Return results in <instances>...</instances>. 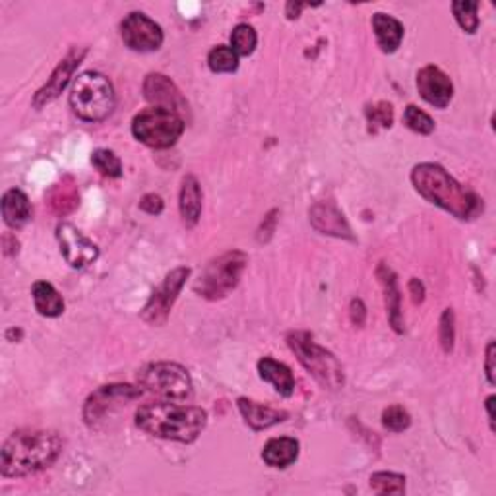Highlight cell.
<instances>
[{
  "mask_svg": "<svg viewBox=\"0 0 496 496\" xmlns=\"http://www.w3.org/2000/svg\"><path fill=\"white\" fill-rule=\"evenodd\" d=\"M178 209H181L183 224L193 229L202 214V186L194 175H186L181 183V196H178Z\"/></svg>",
  "mask_w": 496,
  "mask_h": 496,
  "instance_id": "20",
  "label": "cell"
},
{
  "mask_svg": "<svg viewBox=\"0 0 496 496\" xmlns=\"http://www.w3.org/2000/svg\"><path fill=\"white\" fill-rule=\"evenodd\" d=\"M440 345L445 353L453 351V342H456V316L452 309H446L440 316Z\"/></svg>",
  "mask_w": 496,
  "mask_h": 496,
  "instance_id": "34",
  "label": "cell"
},
{
  "mask_svg": "<svg viewBox=\"0 0 496 496\" xmlns=\"http://www.w3.org/2000/svg\"><path fill=\"white\" fill-rule=\"evenodd\" d=\"M382 425L390 432H404L411 427V415L402 405H390L382 411Z\"/></svg>",
  "mask_w": 496,
  "mask_h": 496,
  "instance_id": "33",
  "label": "cell"
},
{
  "mask_svg": "<svg viewBox=\"0 0 496 496\" xmlns=\"http://www.w3.org/2000/svg\"><path fill=\"white\" fill-rule=\"evenodd\" d=\"M237 405L242 419H245V423L252 429V430H264V429H270L278 423H283L285 419H287V411H279V409H273L268 405H262L252 402V399L247 398H239L237 399Z\"/></svg>",
  "mask_w": 496,
  "mask_h": 496,
  "instance_id": "19",
  "label": "cell"
},
{
  "mask_svg": "<svg viewBox=\"0 0 496 496\" xmlns=\"http://www.w3.org/2000/svg\"><path fill=\"white\" fill-rule=\"evenodd\" d=\"M163 208H165V204L160 194H146L140 200V209L150 216H160L163 212Z\"/></svg>",
  "mask_w": 496,
  "mask_h": 496,
  "instance_id": "35",
  "label": "cell"
},
{
  "mask_svg": "<svg viewBox=\"0 0 496 496\" xmlns=\"http://www.w3.org/2000/svg\"><path fill=\"white\" fill-rule=\"evenodd\" d=\"M68 101L72 113L86 122H101L111 117L114 103H117L111 80L93 70L82 72L74 80Z\"/></svg>",
  "mask_w": 496,
  "mask_h": 496,
  "instance_id": "4",
  "label": "cell"
},
{
  "mask_svg": "<svg viewBox=\"0 0 496 496\" xmlns=\"http://www.w3.org/2000/svg\"><path fill=\"white\" fill-rule=\"evenodd\" d=\"M373 29L378 41V47L382 49V52H386V55H392V52H396L399 45H402L405 29L402 22H398L394 16L376 12L373 16Z\"/></svg>",
  "mask_w": 496,
  "mask_h": 496,
  "instance_id": "23",
  "label": "cell"
},
{
  "mask_svg": "<svg viewBox=\"0 0 496 496\" xmlns=\"http://www.w3.org/2000/svg\"><path fill=\"white\" fill-rule=\"evenodd\" d=\"M307 6V4H293V3H289L287 4V18L289 20H293V18H299V12L301 10Z\"/></svg>",
  "mask_w": 496,
  "mask_h": 496,
  "instance_id": "40",
  "label": "cell"
},
{
  "mask_svg": "<svg viewBox=\"0 0 496 496\" xmlns=\"http://www.w3.org/2000/svg\"><path fill=\"white\" fill-rule=\"evenodd\" d=\"M404 124L409 130H413L417 134L429 136L435 132V121H432L425 111H421L415 105H407L404 111Z\"/></svg>",
  "mask_w": 496,
  "mask_h": 496,
  "instance_id": "31",
  "label": "cell"
},
{
  "mask_svg": "<svg viewBox=\"0 0 496 496\" xmlns=\"http://www.w3.org/2000/svg\"><path fill=\"white\" fill-rule=\"evenodd\" d=\"M190 276V268H175L169 272L163 283L157 287L152 297L147 299L146 307L142 309V320L150 326H163L171 314L173 304L178 297V293L183 291L185 283Z\"/></svg>",
  "mask_w": 496,
  "mask_h": 496,
  "instance_id": "10",
  "label": "cell"
},
{
  "mask_svg": "<svg viewBox=\"0 0 496 496\" xmlns=\"http://www.w3.org/2000/svg\"><path fill=\"white\" fill-rule=\"evenodd\" d=\"M185 121L178 113L165 107H147L132 121L134 138L154 150H165L177 144L185 132Z\"/></svg>",
  "mask_w": 496,
  "mask_h": 496,
  "instance_id": "7",
  "label": "cell"
},
{
  "mask_svg": "<svg viewBox=\"0 0 496 496\" xmlns=\"http://www.w3.org/2000/svg\"><path fill=\"white\" fill-rule=\"evenodd\" d=\"M86 55H88V47H72L67 52V57L59 62L55 70H52L45 86L35 91L34 101H31L35 109L45 107V105L55 101L59 95L67 90L70 78L74 76V72H76V68L82 65V60Z\"/></svg>",
  "mask_w": 496,
  "mask_h": 496,
  "instance_id": "12",
  "label": "cell"
},
{
  "mask_svg": "<svg viewBox=\"0 0 496 496\" xmlns=\"http://www.w3.org/2000/svg\"><path fill=\"white\" fill-rule=\"evenodd\" d=\"M350 316H351V322L358 328H363L365 320H366V307L361 299H353L351 301V307H350Z\"/></svg>",
  "mask_w": 496,
  "mask_h": 496,
  "instance_id": "36",
  "label": "cell"
},
{
  "mask_svg": "<svg viewBox=\"0 0 496 496\" xmlns=\"http://www.w3.org/2000/svg\"><path fill=\"white\" fill-rule=\"evenodd\" d=\"M407 289H409L411 301H413V304H421V303L425 301V285H423V281H421V279L411 278Z\"/></svg>",
  "mask_w": 496,
  "mask_h": 496,
  "instance_id": "37",
  "label": "cell"
},
{
  "mask_svg": "<svg viewBox=\"0 0 496 496\" xmlns=\"http://www.w3.org/2000/svg\"><path fill=\"white\" fill-rule=\"evenodd\" d=\"M91 165L98 169V171L109 178H119L122 177V161L119 160V155L111 150H95L91 154Z\"/></svg>",
  "mask_w": 496,
  "mask_h": 496,
  "instance_id": "29",
  "label": "cell"
},
{
  "mask_svg": "<svg viewBox=\"0 0 496 496\" xmlns=\"http://www.w3.org/2000/svg\"><path fill=\"white\" fill-rule=\"evenodd\" d=\"M248 264V256L242 250H229L214 258L200 273L194 291L208 301H219L233 291Z\"/></svg>",
  "mask_w": 496,
  "mask_h": 496,
  "instance_id": "6",
  "label": "cell"
},
{
  "mask_svg": "<svg viewBox=\"0 0 496 496\" xmlns=\"http://www.w3.org/2000/svg\"><path fill=\"white\" fill-rule=\"evenodd\" d=\"M206 423V411L186 404L157 402L146 404L136 411V427L155 438L183 442V445H190L202 435Z\"/></svg>",
  "mask_w": 496,
  "mask_h": 496,
  "instance_id": "3",
  "label": "cell"
},
{
  "mask_svg": "<svg viewBox=\"0 0 496 496\" xmlns=\"http://www.w3.org/2000/svg\"><path fill=\"white\" fill-rule=\"evenodd\" d=\"M376 278L382 283L384 287V297H386V309H388V320L390 326L398 332L404 334V316H402V293L398 287V278L394 270L388 264L380 262L376 268Z\"/></svg>",
  "mask_w": 496,
  "mask_h": 496,
  "instance_id": "17",
  "label": "cell"
},
{
  "mask_svg": "<svg viewBox=\"0 0 496 496\" xmlns=\"http://www.w3.org/2000/svg\"><path fill=\"white\" fill-rule=\"evenodd\" d=\"M419 95L437 109H446L453 98V83L446 72L435 65H427L417 72Z\"/></svg>",
  "mask_w": 496,
  "mask_h": 496,
  "instance_id": "14",
  "label": "cell"
},
{
  "mask_svg": "<svg viewBox=\"0 0 496 496\" xmlns=\"http://www.w3.org/2000/svg\"><path fill=\"white\" fill-rule=\"evenodd\" d=\"M258 374L264 382L272 384L276 392L283 398H291L295 392V376L287 365H283L276 358L264 357L258 361Z\"/></svg>",
  "mask_w": 496,
  "mask_h": 496,
  "instance_id": "21",
  "label": "cell"
},
{
  "mask_svg": "<svg viewBox=\"0 0 496 496\" xmlns=\"http://www.w3.org/2000/svg\"><path fill=\"white\" fill-rule=\"evenodd\" d=\"M411 183L427 202L446 209L453 217L469 221L483 212V200L471 188L460 185L438 163H419L411 171Z\"/></svg>",
  "mask_w": 496,
  "mask_h": 496,
  "instance_id": "2",
  "label": "cell"
},
{
  "mask_svg": "<svg viewBox=\"0 0 496 496\" xmlns=\"http://www.w3.org/2000/svg\"><path fill=\"white\" fill-rule=\"evenodd\" d=\"M65 448V440L55 430H18L4 442L0 452L3 477H26L51 468Z\"/></svg>",
  "mask_w": 496,
  "mask_h": 496,
  "instance_id": "1",
  "label": "cell"
},
{
  "mask_svg": "<svg viewBox=\"0 0 496 496\" xmlns=\"http://www.w3.org/2000/svg\"><path fill=\"white\" fill-rule=\"evenodd\" d=\"M258 43L256 29L248 24L235 26L233 34H231V49H233L239 57H248L255 52Z\"/></svg>",
  "mask_w": 496,
  "mask_h": 496,
  "instance_id": "28",
  "label": "cell"
},
{
  "mask_svg": "<svg viewBox=\"0 0 496 496\" xmlns=\"http://www.w3.org/2000/svg\"><path fill=\"white\" fill-rule=\"evenodd\" d=\"M492 404H494V396H489V398H487V402H484V409H487V417H489L491 429L494 430V415H492Z\"/></svg>",
  "mask_w": 496,
  "mask_h": 496,
  "instance_id": "39",
  "label": "cell"
},
{
  "mask_svg": "<svg viewBox=\"0 0 496 496\" xmlns=\"http://www.w3.org/2000/svg\"><path fill=\"white\" fill-rule=\"evenodd\" d=\"M365 113L368 124H371V132H376V129H390L394 122V107L386 101L368 105Z\"/></svg>",
  "mask_w": 496,
  "mask_h": 496,
  "instance_id": "32",
  "label": "cell"
},
{
  "mask_svg": "<svg viewBox=\"0 0 496 496\" xmlns=\"http://www.w3.org/2000/svg\"><path fill=\"white\" fill-rule=\"evenodd\" d=\"M484 373H487L489 384H494V342H489L487 355H484Z\"/></svg>",
  "mask_w": 496,
  "mask_h": 496,
  "instance_id": "38",
  "label": "cell"
},
{
  "mask_svg": "<svg viewBox=\"0 0 496 496\" xmlns=\"http://www.w3.org/2000/svg\"><path fill=\"white\" fill-rule=\"evenodd\" d=\"M144 98L154 103V107H165L175 113L188 111V103L183 98L181 90L175 86L171 78H167L165 74H147L144 80Z\"/></svg>",
  "mask_w": 496,
  "mask_h": 496,
  "instance_id": "15",
  "label": "cell"
},
{
  "mask_svg": "<svg viewBox=\"0 0 496 496\" xmlns=\"http://www.w3.org/2000/svg\"><path fill=\"white\" fill-rule=\"evenodd\" d=\"M371 489L376 494H404L405 492V475L378 471L371 475Z\"/></svg>",
  "mask_w": 496,
  "mask_h": 496,
  "instance_id": "27",
  "label": "cell"
},
{
  "mask_svg": "<svg viewBox=\"0 0 496 496\" xmlns=\"http://www.w3.org/2000/svg\"><path fill=\"white\" fill-rule=\"evenodd\" d=\"M31 295H34L35 311L41 316H47V319H57V316L65 312V299H62V295L52 287L49 281L34 283Z\"/></svg>",
  "mask_w": 496,
  "mask_h": 496,
  "instance_id": "25",
  "label": "cell"
},
{
  "mask_svg": "<svg viewBox=\"0 0 496 496\" xmlns=\"http://www.w3.org/2000/svg\"><path fill=\"white\" fill-rule=\"evenodd\" d=\"M45 200L51 214H55L57 217L70 216L74 209L80 206V193L76 181H74L70 175L62 177L59 183L49 188Z\"/></svg>",
  "mask_w": 496,
  "mask_h": 496,
  "instance_id": "18",
  "label": "cell"
},
{
  "mask_svg": "<svg viewBox=\"0 0 496 496\" xmlns=\"http://www.w3.org/2000/svg\"><path fill=\"white\" fill-rule=\"evenodd\" d=\"M208 67L217 74L235 72L239 68V55L227 45H217L208 52Z\"/></svg>",
  "mask_w": 496,
  "mask_h": 496,
  "instance_id": "26",
  "label": "cell"
},
{
  "mask_svg": "<svg viewBox=\"0 0 496 496\" xmlns=\"http://www.w3.org/2000/svg\"><path fill=\"white\" fill-rule=\"evenodd\" d=\"M479 3H468V0H460V3L452 4V12L456 16V22L466 34H475L479 29Z\"/></svg>",
  "mask_w": 496,
  "mask_h": 496,
  "instance_id": "30",
  "label": "cell"
},
{
  "mask_svg": "<svg viewBox=\"0 0 496 496\" xmlns=\"http://www.w3.org/2000/svg\"><path fill=\"white\" fill-rule=\"evenodd\" d=\"M3 217L10 229L24 227L31 217V204L20 188H10L3 196Z\"/></svg>",
  "mask_w": 496,
  "mask_h": 496,
  "instance_id": "24",
  "label": "cell"
},
{
  "mask_svg": "<svg viewBox=\"0 0 496 496\" xmlns=\"http://www.w3.org/2000/svg\"><path fill=\"white\" fill-rule=\"evenodd\" d=\"M121 35L124 45L136 52H152L163 45V29L142 12H132L122 20Z\"/></svg>",
  "mask_w": 496,
  "mask_h": 496,
  "instance_id": "11",
  "label": "cell"
},
{
  "mask_svg": "<svg viewBox=\"0 0 496 496\" xmlns=\"http://www.w3.org/2000/svg\"><path fill=\"white\" fill-rule=\"evenodd\" d=\"M287 345L295 357L299 358V363L307 368V373L322 388L330 390V392L343 388L345 373L342 363L337 361L334 353L316 343L309 332H291L287 335Z\"/></svg>",
  "mask_w": 496,
  "mask_h": 496,
  "instance_id": "5",
  "label": "cell"
},
{
  "mask_svg": "<svg viewBox=\"0 0 496 496\" xmlns=\"http://www.w3.org/2000/svg\"><path fill=\"white\" fill-rule=\"evenodd\" d=\"M57 239L60 245V255L65 256L68 266L72 268L82 270L99 258L98 245L72 224H60L57 227Z\"/></svg>",
  "mask_w": 496,
  "mask_h": 496,
  "instance_id": "13",
  "label": "cell"
},
{
  "mask_svg": "<svg viewBox=\"0 0 496 496\" xmlns=\"http://www.w3.org/2000/svg\"><path fill=\"white\" fill-rule=\"evenodd\" d=\"M299 458V440L291 437H279L266 442V446L262 450V460L268 463L270 468L285 469Z\"/></svg>",
  "mask_w": 496,
  "mask_h": 496,
  "instance_id": "22",
  "label": "cell"
},
{
  "mask_svg": "<svg viewBox=\"0 0 496 496\" xmlns=\"http://www.w3.org/2000/svg\"><path fill=\"white\" fill-rule=\"evenodd\" d=\"M144 394V390L130 384H107L95 390L83 404V421L90 429H98L111 411L121 409Z\"/></svg>",
  "mask_w": 496,
  "mask_h": 496,
  "instance_id": "9",
  "label": "cell"
},
{
  "mask_svg": "<svg viewBox=\"0 0 496 496\" xmlns=\"http://www.w3.org/2000/svg\"><path fill=\"white\" fill-rule=\"evenodd\" d=\"M140 388L165 402H186L193 398V378L177 363H154L138 373Z\"/></svg>",
  "mask_w": 496,
  "mask_h": 496,
  "instance_id": "8",
  "label": "cell"
},
{
  "mask_svg": "<svg viewBox=\"0 0 496 496\" xmlns=\"http://www.w3.org/2000/svg\"><path fill=\"white\" fill-rule=\"evenodd\" d=\"M311 225L322 235L353 240L351 227L334 202H316L309 212Z\"/></svg>",
  "mask_w": 496,
  "mask_h": 496,
  "instance_id": "16",
  "label": "cell"
}]
</instances>
